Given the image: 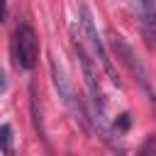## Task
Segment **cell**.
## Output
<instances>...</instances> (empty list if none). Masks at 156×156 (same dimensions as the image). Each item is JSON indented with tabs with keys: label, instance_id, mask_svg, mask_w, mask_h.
<instances>
[{
	"label": "cell",
	"instance_id": "6da1fadb",
	"mask_svg": "<svg viewBox=\"0 0 156 156\" xmlns=\"http://www.w3.org/2000/svg\"><path fill=\"white\" fill-rule=\"evenodd\" d=\"M110 46H112V51L117 54V58L129 68V73L136 78V83H139V88L146 93V98L151 100V102H156V93H154V88H151V80H149V73H146V68H144V63L136 58V54H134V49L127 44V39L122 37V34H117V32H110Z\"/></svg>",
	"mask_w": 156,
	"mask_h": 156
},
{
	"label": "cell",
	"instance_id": "7a4b0ae2",
	"mask_svg": "<svg viewBox=\"0 0 156 156\" xmlns=\"http://www.w3.org/2000/svg\"><path fill=\"white\" fill-rule=\"evenodd\" d=\"M12 58L22 71H32L39 58V37L29 24H20L12 34Z\"/></svg>",
	"mask_w": 156,
	"mask_h": 156
},
{
	"label": "cell",
	"instance_id": "3957f363",
	"mask_svg": "<svg viewBox=\"0 0 156 156\" xmlns=\"http://www.w3.org/2000/svg\"><path fill=\"white\" fill-rule=\"evenodd\" d=\"M80 24H83V32H85V37H88V41H90V46H93L100 66L105 68L107 78H110L117 88H122V80H119V76H117V68H115V63H112V58H110V54H107V49H105V44H102V39H100V34H98L93 12H90L85 5H80Z\"/></svg>",
	"mask_w": 156,
	"mask_h": 156
},
{
	"label": "cell",
	"instance_id": "277c9868",
	"mask_svg": "<svg viewBox=\"0 0 156 156\" xmlns=\"http://www.w3.org/2000/svg\"><path fill=\"white\" fill-rule=\"evenodd\" d=\"M73 49H76V56H78V63H80V71H83V78H85V85H88V93H90V100L93 105H100L105 107V100H102V90H100V83H98V73H95V66L85 51V46L78 41V37L73 39Z\"/></svg>",
	"mask_w": 156,
	"mask_h": 156
},
{
	"label": "cell",
	"instance_id": "5b68a950",
	"mask_svg": "<svg viewBox=\"0 0 156 156\" xmlns=\"http://www.w3.org/2000/svg\"><path fill=\"white\" fill-rule=\"evenodd\" d=\"M134 7H136L139 24H141V32H144L149 46L156 49V7H154V0H134Z\"/></svg>",
	"mask_w": 156,
	"mask_h": 156
},
{
	"label": "cell",
	"instance_id": "8992f818",
	"mask_svg": "<svg viewBox=\"0 0 156 156\" xmlns=\"http://www.w3.org/2000/svg\"><path fill=\"white\" fill-rule=\"evenodd\" d=\"M0 151L2 156H15V136L10 124H0Z\"/></svg>",
	"mask_w": 156,
	"mask_h": 156
},
{
	"label": "cell",
	"instance_id": "52a82bcc",
	"mask_svg": "<svg viewBox=\"0 0 156 156\" xmlns=\"http://www.w3.org/2000/svg\"><path fill=\"white\" fill-rule=\"evenodd\" d=\"M29 95H32V115H34V127H37L39 136H41V139H46L44 122H41V110H39V100H37V88H34V85L29 88Z\"/></svg>",
	"mask_w": 156,
	"mask_h": 156
},
{
	"label": "cell",
	"instance_id": "ba28073f",
	"mask_svg": "<svg viewBox=\"0 0 156 156\" xmlns=\"http://www.w3.org/2000/svg\"><path fill=\"white\" fill-rule=\"evenodd\" d=\"M136 156H156V134H149Z\"/></svg>",
	"mask_w": 156,
	"mask_h": 156
},
{
	"label": "cell",
	"instance_id": "9c48e42d",
	"mask_svg": "<svg viewBox=\"0 0 156 156\" xmlns=\"http://www.w3.org/2000/svg\"><path fill=\"white\" fill-rule=\"evenodd\" d=\"M129 127H132V117H129L127 112H122V115L115 119V129H117V132H127Z\"/></svg>",
	"mask_w": 156,
	"mask_h": 156
},
{
	"label": "cell",
	"instance_id": "30bf717a",
	"mask_svg": "<svg viewBox=\"0 0 156 156\" xmlns=\"http://www.w3.org/2000/svg\"><path fill=\"white\" fill-rule=\"evenodd\" d=\"M5 88H7V80H5V73L0 71V93H5Z\"/></svg>",
	"mask_w": 156,
	"mask_h": 156
},
{
	"label": "cell",
	"instance_id": "8fae6325",
	"mask_svg": "<svg viewBox=\"0 0 156 156\" xmlns=\"http://www.w3.org/2000/svg\"><path fill=\"white\" fill-rule=\"evenodd\" d=\"M5 20V0H0V22Z\"/></svg>",
	"mask_w": 156,
	"mask_h": 156
},
{
	"label": "cell",
	"instance_id": "7c38bea8",
	"mask_svg": "<svg viewBox=\"0 0 156 156\" xmlns=\"http://www.w3.org/2000/svg\"><path fill=\"white\" fill-rule=\"evenodd\" d=\"M154 7H156V0H154Z\"/></svg>",
	"mask_w": 156,
	"mask_h": 156
}]
</instances>
